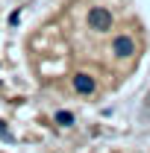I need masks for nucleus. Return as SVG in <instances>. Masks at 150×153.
<instances>
[{
	"label": "nucleus",
	"instance_id": "1",
	"mask_svg": "<svg viewBox=\"0 0 150 153\" xmlns=\"http://www.w3.org/2000/svg\"><path fill=\"white\" fill-rule=\"evenodd\" d=\"M88 27H91V30H97V33H106V30L112 27V15H109V9L94 6L91 12H88Z\"/></svg>",
	"mask_w": 150,
	"mask_h": 153
},
{
	"label": "nucleus",
	"instance_id": "2",
	"mask_svg": "<svg viewBox=\"0 0 150 153\" xmlns=\"http://www.w3.org/2000/svg\"><path fill=\"white\" fill-rule=\"evenodd\" d=\"M112 50H115V56H132L135 53V41L130 36H115Z\"/></svg>",
	"mask_w": 150,
	"mask_h": 153
},
{
	"label": "nucleus",
	"instance_id": "3",
	"mask_svg": "<svg viewBox=\"0 0 150 153\" xmlns=\"http://www.w3.org/2000/svg\"><path fill=\"white\" fill-rule=\"evenodd\" d=\"M74 88L79 91V94H91V91H94V79L85 76V74H76L74 76Z\"/></svg>",
	"mask_w": 150,
	"mask_h": 153
}]
</instances>
